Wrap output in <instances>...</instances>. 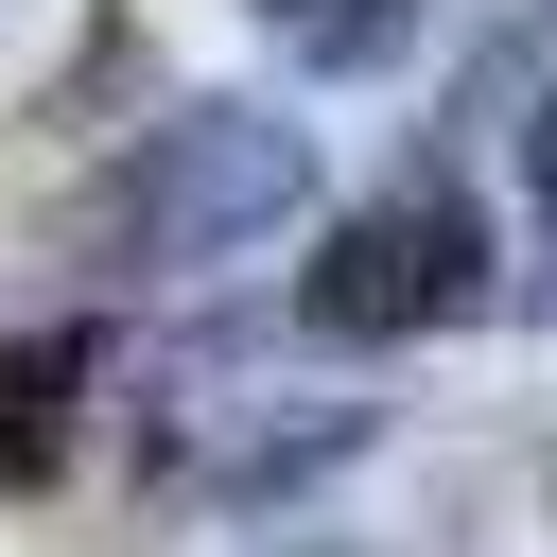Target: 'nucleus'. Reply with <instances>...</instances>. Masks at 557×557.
<instances>
[{"mask_svg":"<svg viewBox=\"0 0 557 557\" xmlns=\"http://www.w3.org/2000/svg\"><path fill=\"white\" fill-rule=\"evenodd\" d=\"M522 209H540V261H522V296L557 313V104H540V139H522Z\"/></svg>","mask_w":557,"mask_h":557,"instance_id":"6","label":"nucleus"},{"mask_svg":"<svg viewBox=\"0 0 557 557\" xmlns=\"http://www.w3.org/2000/svg\"><path fill=\"white\" fill-rule=\"evenodd\" d=\"M296 209H313V139H296V122H261V104H174V122L122 157V191H104V244H122L139 278H191V261L296 226Z\"/></svg>","mask_w":557,"mask_h":557,"instance_id":"1","label":"nucleus"},{"mask_svg":"<svg viewBox=\"0 0 557 557\" xmlns=\"http://www.w3.org/2000/svg\"><path fill=\"white\" fill-rule=\"evenodd\" d=\"M261 35L348 87V70H400V52H418V0H261Z\"/></svg>","mask_w":557,"mask_h":557,"instance_id":"5","label":"nucleus"},{"mask_svg":"<svg viewBox=\"0 0 557 557\" xmlns=\"http://www.w3.org/2000/svg\"><path fill=\"white\" fill-rule=\"evenodd\" d=\"M348 453H366V400H261V418L174 435V487H191V505H278V487H313V470H348Z\"/></svg>","mask_w":557,"mask_h":557,"instance_id":"3","label":"nucleus"},{"mask_svg":"<svg viewBox=\"0 0 557 557\" xmlns=\"http://www.w3.org/2000/svg\"><path fill=\"white\" fill-rule=\"evenodd\" d=\"M70 435H87V331L52 313V331H17V348H0V487H52V470H70Z\"/></svg>","mask_w":557,"mask_h":557,"instance_id":"4","label":"nucleus"},{"mask_svg":"<svg viewBox=\"0 0 557 557\" xmlns=\"http://www.w3.org/2000/svg\"><path fill=\"white\" fill-rule=\"evenodd\" d=\"M296 313L331 331V348H400V331H470L487 313V209L470 191H383V209H348L331 226V261L296 278Z\"/></svg>","mask_w":557,"mask_h":557,"instance_id":"2","label":"nucleus"}]
</instances>
